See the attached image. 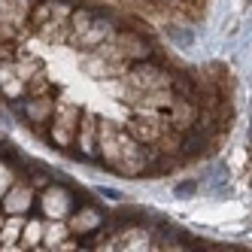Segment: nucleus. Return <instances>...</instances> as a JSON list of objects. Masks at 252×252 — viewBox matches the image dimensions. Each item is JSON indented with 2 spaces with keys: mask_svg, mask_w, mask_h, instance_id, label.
I'll list each match as a JSON object with an SVG mask.
<instances>
[{
  "mask_svg": "<svg viewBox=\"0 0 252 252\" xmlns=\"http://www.w3.org/2000/svg\"><path fill=\"white\" fill-rule=\"evenodd\" d=\"M191 191H194L191 183H186V186H179V189H176V194H191Z\"/></svg>",
  "mask_w": 252,
  "mask_h": 252,
  "instance_id": "nucleus-2",
  "label": "nucleus"
},
{
  "mask_svg": "<svg viewBox=\"0 0 252 252\" xmlns=\"http://www.w3.org/2000/svg\"><path fill=\"white\" fill-rule=\"evenodd\" d=\"M249 3H252V0H249Z\"/></svg>",
  "mask_w": 252,
  "mask_h": 252,
  "instance_id": "nucleus-3",
  "label": "nucleus"
},
{
  "mask_svg": "<svg viewBox=\"0 0 252 252\" xmlns=\"http://www.w3.org/2000/svg\"><path fill=\"white\" fill-rule=\"evenodd\" d=\"M170 40H173V43H183V46H191V33H189V31H176V28H170Z\"/></svg>",
  "mask_w": 252,
  "mask_h": 252,
  "instance_id": "nucleus-1",
  "label": "nucleus"
}]
</instances>
